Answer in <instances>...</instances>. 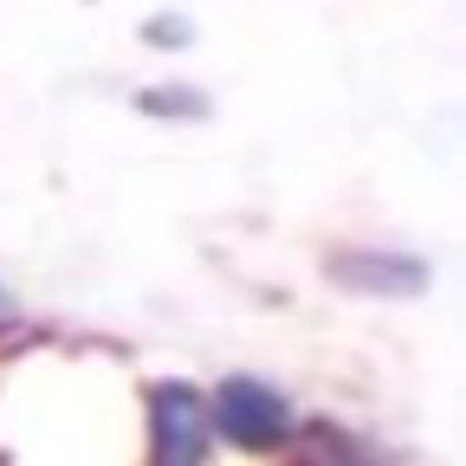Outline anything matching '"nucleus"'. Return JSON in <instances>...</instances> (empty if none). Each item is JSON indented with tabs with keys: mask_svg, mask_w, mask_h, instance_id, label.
<instances>
[{
	"mask_svg": "<svg viewBox=\"0 0 466 466\" xmlns=\"http://www.w3.org/2000/svg\"><path fill=\"white\" fill-rule=\"evenodd\" d=\"M214 415H220V434L247 453H272V447L291 441V408L253 376H227L220 395H214Z\"/></svg>",
	"mask_w": 466,
	"mask_h": 466,
	"instance_id": "f257e3e1",
	"label": "nucleus"
},
{
	"mask_svg": "<svg viewBox=\"0 0 466 466\" xmlns=\"http://www.w3.org/2000/svg\"><path fill=\"white\" fill-rule=\"evenodd\" d=\"M143 110H188V116H201L208 97H195V91H143Z\"/></svg>",
	"mask_w": 466,
	"mask_h": 466,
	"instance_id": "20e7f679",
	"label": "nucleus"
},
{
	"mask_svg": "<svg viewBox=\"0 0 466 466\" xmlns=\"http://www.w3.org/2000/svg\"><path fill=\"white\" fill-rule=\"evenodd\" d=\"M350 272H370V279H357L363 291H421V279H428V266H415V259H363V253L337 259V279H350Z\"/></svg>",
	"mask_w": 466,
	"mask_h": 466,
	"instance_id": "7ed1b4c3",
	"label": "nucleus"
},
{
	"mask_svg": "<svg viewBox=\"0 0 466 466\" xmlns=\"http://www.w3.org/2000/svg\"><path fill=\"white\" fill-rule=\"evenodd\" d=\"M149 466H208V408L188 382L149 395Z\"/></svg>",
	"mask_w": 466,
	"mask_h": 466,
	"instance_id": "f03ea898",
	"label": "nucleus"
}]
</instances>
